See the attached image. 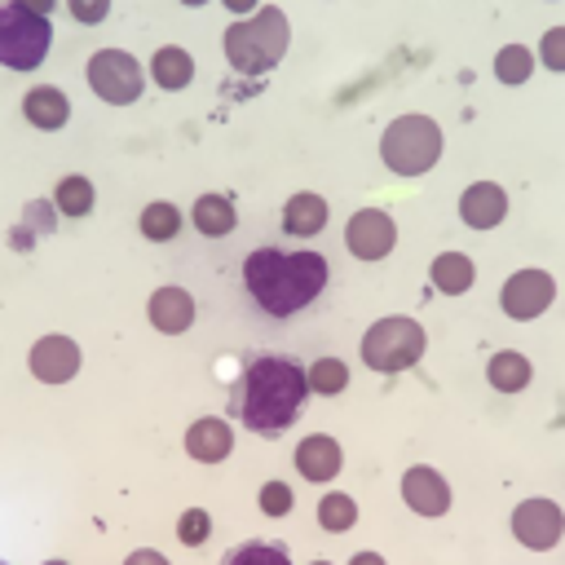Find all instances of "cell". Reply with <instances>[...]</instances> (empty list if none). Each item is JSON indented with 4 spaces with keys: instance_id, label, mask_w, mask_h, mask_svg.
Instances as JSON below:
<instances>
[{
    "instance_id": "cell-27",
    "label": "cell",
    "mask_w": 565,
    "mask_h": 565,
    "mask_svg": "<svg viewBox=\"0 0 565 565\" xmlns=\"http://www.w3.org/2000/svg\"><path fill=\"white\" fill-rule=\"evenodd\" d=\"M305 375H309V388L322 393V397H331V393H340V388L349 384V366H344L340 358H318Z\"/></svg>"
},
{
    "instance_id": "cell-21",
    "label": "cell",
    "mask_w": 565,
    "mask_h": 565,
    "mask_svg": "<svg viewBox=\"0 0 565 565\" xmlns=\"http://www.w3.org/2000/svg\"><path fill=\"white\" fill-rule=\"evenodd\" d=\"M234 221H238V216H234V203L221 199V194H203V199L194 203V225H199V234H207V238L230 234Z\"/></svg>"
},
{
    "instance_id": "cell-28",
    "label": "cell",
    "mask_w": 565,
    "mask_h": 565,
    "mask_svg": "<svg viewBox=\"0 0 565 565\" xmlns=\"http://www.w3.org/2000/svg\"><path fill=\"white\" fill-rule=\"evenodd\" d=\"M260 512H265V516L291 512V486H287V481H265V486H260Z\"/></svg>"
},
{
    "instance_id": "cell-9",
    "label": "cell",
    "mask_w": 565,
    "mask_h": 565,
    "mask_svg": "<svg viewBox=\"0 0 565 565\" xmlns=\"http://www.w3.org/2000/svg\"><path fill=\"white\" fill-rule=\"evenodd\" d=\"M552 296H556V282H552V274H543V269H521V274H512L508 282H503V309H508V318H516V322H530V318H539L547 305H552Z\"/></svg>"
},
{
    "instance_id": "cell-26",
    "label": "cell",
    "mask_w": 565,
    "mask_h": 565,
    "mask_svg": "<svg viewBox=\"0 0 565 565\" xmlns=\"http://www.w3.org/2000/svg\"><path fill=\"white\" fill-rule=\"evenodd\" d=\"M177 230H181V212H177L172 203H150V207L141 212V234H146V238L163 243V238H177Z\"/></svg>"
},
{
    "instance_id": "cell-5",
    "label": "cell",
    "mask_w": 565,
    "mask_h": 565,
    "mask_svg": "<svg viewBox=\"0 0 565 565\" xmlns=\"http://www.w3.org/2000/svg\"><path fill=\"white\" fill-rule=\"evenodd\" d=\"M380 154L384 163L397 172V177H419L437 163L441 154V128L428 119V115H402L384 128V141H380Z\"/></svg>"
},
{
    "instance_id": "cell-7",
    "label": "cell",
    "mask_w": 565,
    "mask_h": 565,
    "mask_svg": "<svg viewBox=\"0 0 565 565\" xmlns=\"http://www.w3.org/2000/svg\"><path fill=\"white\" fill-rule=\"evenodd\" d=\"M88 84L106 106H128L141 97V66L124 49H102L88 57Z\"/></svg>"
},
{
    "instance_id": "cell-22",
    "label": "cell",
    "mask_w": 565,
    "mask_h": 565,
    "mask_svg": "<svg viewBox=\"0 0 565 565\" xmlns=\"http://www.w3.org/2000/svg\"><path fill=\"white\" fill-rule=\"evenodd\" d=\"M433 282H437V291H446V296L468 291V287H472V260H468L463 252H441V256L433 260Z\"/></svg>"
},
{
    "instance_id": "cell-17",
    "label": "cell",
    "mask_w": 565,
    "mask_h": 565,
    "mask_svg": "<svg viewBox=\"0 0 565 565\" xmlns=\"http://www.w3.org/2000/svg\"><path fill=\"white\" fill-rule=\"evenodd\" d=\"M22 110H26V119H31L35 128H44V132H53V128H62V124L71 119V102H66V93L53 88V84H35V88L26 93V102H22Z\"/></svg>"
},
{
    "instance_id": "cell-3",
    "label": "cell",
    "mask_w": 565,
    "mask_h": 565,
    "mask_svg": "<svg viewBox=\"0 0 565 565\" xmlns=\"http://www.w3.org/2000/svg\"><path fill=\"white\" fill-rule=\"evenodd\" d=\"M287 40H291V26H287L282 9L265 4V9H256L247 22H234V26L225 31V57H230L234 71L260 75V71H269V66L282 62Z\"/></svg>"
},
{
    "instance_id": "cell-1",
    "label": "cell",
    "mask_w": 565,
    "mask_h": 565,
    "mask_svg": "<svg viewBox=\"0 0 565 565\" xmlns=\"http://www.w3.org/2000/svg\"><path fill=\"white\" fill-rule=\"evenodd\" d=\"M243 282L252 291V300L274 313L287 318L296 309H305L322 287H327V260L318 252H282V247H256L243 260Z\"/></svg>"
},
{
    "instance_id": "cell-20",
    "label": "cell",
    "mask_w": 565,
    "mask_h": 565,
    "mask_svg": "<svg viewBox=\"0 0 565 565\" xmlns=\"http://www.w3.org/2000/svg\"><path fill=\"white\" fill-rule=\"evenodd\" d=\"M486 380H490L499 393H521V388L530 384V358H525V353H516V349H503V353H494V358H490Z\"/></svg>"
},
{
    "instance_id": "cell-11",
    "label": "cell",
    "mask_w": 565,
    "mask_h": 565,
    "mask_svg": "<svg viewBox=\"0 0 565 565\" xmlns=\"http://www.w3.org/2000/svg\"><path fill=\"white\" fill-rule=\"evenodd\" d=\"M31 371L44 384H66L79 371V344L71 335H44L31 349Z\"/></svg>"
},
{
    "instance_id": "cell-25",
    "label": "cell",
    "mask_w": 565,
    "mask_h": 565,
    "mask_svg": "<svg viewBox=\"0 0 565 565\" xmlns=\"http://www.w3.org/2000/svg\"><path fill=\"white\" fill-rule=\"evenodd\" d=\"M530 71H534V53H530V49L508 44V49L494 53V75H499L503 84H521V79H530Z\"/></svg>"
},
{
    "instance_id": "cell-16",
    "label": "cell",
    "mask_w": 565,
    "mask_h": 565,
    "mask_svg": "<svg viewBox=\"0 0 565 565\" xmlns=\"http://www.w3.org/2000/svg\"><path fill=\"white\" fill-rule=\"evenodd\" d=\"M150 322H154L159 331H168V335L185 331V327L194 322V300H190V291H181V287H159V291L150 296Z\"/></svg>"
},
{
    "instance_id": "cell-24",
    "label": "cell",
    "mask_w": 565,
    "mask_h": 565,
    "mask_svg": "<svg viewBox=\"0 0 565 565\" xmlns=\"http://www.w3.org/2000/svg\"><path fill=\"white\" fill-rule=\"evenodd\" d=\"M318 521H322V530H331V534L353 530V521H358V503H353V494H322V503H318Z\"/></svg>"
},
{
    "instance_id": "cell-12",
    "label": "cell",
    "mask_w": 565,
    "mask_h": 565,
    "mask_svg": "<svg viewBox=\"0 0 565 565\" xmlns=\"http://www.w3.org/2000/svg\"><path fill=\"white\" fill-rule=\"evenodd\" d=\"M402 494H406L411 512H419V516H441V512L450 508V486H446V477L433 472V468H424V463L402 477Z\"/></svg>"
},
{
    "instance_id": "cell-4",
    "label": "cell",
    "mask_w": 565,
    "mask_h": 565,
    "mask_svg": "<svg viewBox=\"0 0 565 565\" xmlns=\"http://www.w3.org/2000/svg\"><path fill=\"white\" fill-rule=\"evenodd\" d=\"M53 44V26H49V9L35 4H4L0 13V62L13 71H35L44 62Z\"/></svg>"
},
{
    "instance_id": "cell-18",
    "label": "cell",
    "mask_w": 565,
    "mask_h": 565,
    "mask_svg": "<svg viewBox=\"0 0 565 565\" xmlns=\"http://www.w3.org/2000/svg\"><path fill=\"white\" fill-rule=\"evenodd\" d=\"M327 225V203L318 194H291L287 207H282V230L296 234V238H309Z\"/></svg>"
},
{
    "instance_id": "cell-13",
    "label": "cell",
    "mask_w": 565,
    "mask_h": 565,
    "mask_svg": "<svg viewBox=\"0 0 565 565\" xmlns=\"http://www.w3.org/2000/svg\"><path fill=\"white\" fill-rule=\"evenodd\" d=\"M503 212H508V194H503L494 181H477V185H468L463 199H459V216H463V225H472V230H494V225L503 221Z\"/></svg>"
},
{
    "instance_id": "cell-6",
    "label": "cell",
    "mask_w": 565,
    "mask_h": 565,
    "mask_svg": "<svg viewBox=\"0 0 565 565\" xmlns=\"http://www.w3.org/2000/svg\"><path fill=\"white\" fill-rule=\"evenodd\" d=\"M424 327L415 322V318H402V313H393V318H380L366 335H362V362L371 366V371H406V366H415L419 358H424Z\"/></svg>"
},
{
    "instance_id": "cell-30",
    "label": "cell",
    "mask_w": 565,
    "mask_h": 565,
    "mask_svg": "<svg viewBox=\"0 0 565 565\" xmlns=\"http://www.w3.org/2000/svg\"><path fill=\"white\" fill-rule=\"evenodd\" d=\"M543 62H547L552 71H565V26H552V31L543 35Z\"/></svg>"
},
{
    "instance_id": "cell-14",
    "label": "cell",
    "mask_w": 565,
    "mask_h": 565,
    "mask_svg": "<svg viewBox=\"0 0 565 565\" xmlns=\"http://www.w3.org/2000/svg\"><path fill=\"white\" fill-rule=\"evenodd\" d=\"M296 468L305 481H331L340 472V441L327 433H313L296 446Z\"/></svg>"
},
{
    "instance_id": "cell-8",
    "label": "cell",
    "mask_w": 565,
    "mask_h": 565,
    "mask_svg": "<svg viewBox=\"0 0 565 565\" xmlns=\"http://www.w3.org/2000/svg\"><path fill=\"white\" fill-rule=\"evenodd\" d=\"M344 243H349V252H353L358 260H380V256L393 252V243H397V225H393L388 212H380V207H362V212L349 216V225H344Z\"/></svg>"
},
{
    "instance_id": "cell-32",
    "label": "cell",
    "mask_w": 565,
    "mask_h": 565,
    "mask_svg": "<svg viewBox=\"0 0 565 565\" xmlns=\"http://www.w3.org/2000/svg\"><path fill=\"white\" fill-rule=\"evenodd\" d=\"M238 556H287V552H282V547H260V543H247V547L230 552V561H238Z\"/></svg>"
},
{
    "instance_id": "cell-15",
    "label": "cell",
    "mask_w": 565,
    "mask_h": 565,
    "mask_svg": "<svg viewBox=\"0 0 565 565\" xmlns=\"http://www.w3.org/2000/svg\"><path fill=\"white\" fill-rule=\"evenodd\" d=\"M230 446H234V433H230V424H225V419H216V415L194 419V424H190V433H185V450H190L194 459H203V463L225 459V455H230Z\"/></svg>"
},
{
    "instance_id": "cell-10",
    "label": "cell",
    "mask_w": 565,
    "mask_h": 565,
    "mask_svg": "<svg viewBox=\"0 0 565 565\" xmlns=\"http://www.w3.org/2000/svg\"><path fill=\"white\" fill-rule=\"evenodd\" d=\"M561 530H565V521H561V508H556L552 499H525V503H516V512H512V534H516L525 547H534V552L556 547Z\"/></svg>"
},
{
    "instance_id": "cell-2",
    "label": "cell",
    "mask_w": 565,
    "mask_h": 565,
    "mask_svg": "<svg viewBox=\"0 0 565 565\" xmlns=\"http://www.w3.org/2000/svg\"><path fill=\"white\" fill-rule=\"evenodd\" d=\"M305 393H309V375L291 358L260 353L238 375V415L256 433H278L296 419Z\"/></svg>"
},
{
    "instance_id": "cell-19",
    "label": "cell",
    "mask_w": 565,
    "mask_h": 565,
    "mask_svg": "<svg viewBox=\"0 0 565 565\" xmlns=\"http://www.w3.org/2000/svg\"><path fill=\"white\" fill-rule=\"evenodd\" d=\"M150 71H154V84H159V88L177 93V88H185V84L194 79V57H190L185 49L168 44V49H159V53H154Z\"/></svg>"
},
{
    "instance_id": "cell-29",
    "label": "cell",
    "mask_w": 565,
    "mask_h": 565,
    "mask_svg": "<svg viewBox=\"0 0 565 565\" xmlns=\"http://www.w3.org/2000/svg\"><path fill=\"white\" fill-rule=\"evenodd\" d=\"M207 530H212V516H207L203 508H190V512L181 516V525H177L181 543H190V547H199V543L207 539Z\"/></svg>"
},
{
    "instance_id": "cell-31",
    "label": "cell",
    "mask_w": 565,
    "mask_h": 565,
    "mask_svg": "<svg viewBox=\"0 0 565 565\" xmlns=\"http://www.w3.org/2000/svg\"><path fill=\"white\" fill-rule=\"evenodd\" d=\"M71 18H79V22H102V18H106V0H97V4L71 0Z\"/></svg>"
},
{
    "instance_id": "cell-23",
    "label": "cell",
    "mask_w": 565,
    "mask_h": 565,
    "mask_svg": "<svg viewBox=\"0 0 565 565\" xmlns=\"http://www.w3.org/2000/svg\"><path fill=\"white\" fill-rule=\"evenodd\" d=\"M53 199H57V207H62L66 216H88V212H93V185H88V177H75V172L62 177Z\"/></svg>"
}]
</instances>
